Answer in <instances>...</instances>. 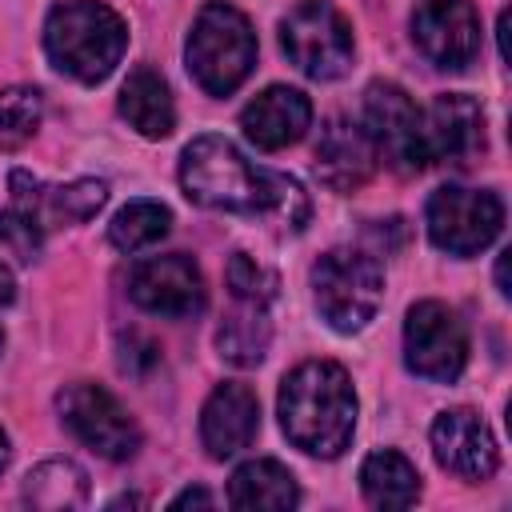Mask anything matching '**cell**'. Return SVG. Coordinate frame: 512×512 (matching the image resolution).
Wrapping results in <instances>:
<instances>
[{"label": "cell", "mask_w": 512, "mask_h": 512, "mask_svg": "<svg viewBox=\"0 0 512 512\" xmlns=\"http://www.w3.org/2000/svg\"><path fill=\"white\" fill-rule=\"evenodd\" d=\"M180 188L192 204L200 208H216V212H236V216H260L272 220L288 232H300L312 204L308 192L284 176V172H268L256 168L252 160H244V152L224 140V136H196L184 156H180Z\"/></svg>", "instance_id": "obj_1"}, {"label": "cell", "mask_w": 512, "mask_h": 512, "mask_svg": "<svg viewBox=\"0 0 512 512\" xmlns=\"http://www.w3.org/2000/svg\"><path fill=\"white\" fill-rule=\"evenodd\" d=\"M284 436L308 456H340L356 428V392L340 364L304 360L292 368L276 396Z\"/></svg>", "instance_id": "obj_2"}, {"label": "cell", "mask_w": 512, "mask_h": 512, "mask_svg": "<svg viewBox=\"0 0 512 512\" xmlns=\"http://www.w3.org/2000/svg\"><path fill=\"white\" fill-rule=\"evenodd\" d=\"M124 48H128V28L100 0H64L44 20L48 60L80 84H100L104 76H112Z\"/></svg>", "instance_id": "obj_3"}, {"label": "cell", "mask_w": 512, "mask_h": 512, "mask_svg": "<svg viewBox=\"0 0 512 512\" xmlns=\"http://www.w3.org/2000/svg\"><path fill=\"white\" fill-rule=\"evenodd\" d=\"M184 60H188L192 80L208 96L236 92L256 64V32H252L248 16L224 0L204 4L188 32Z\"/></svg>", "instance_id": "obj_4"}, {"label": "cell", "mask_w": 512, "mask_h": 512, "mask_svg": "<svg viewBox=\"0 0 512 512\" xmlns=\"http://www.w3.org/2000/svg\"><path fill=\"white\" fill-rule=\"evenodd\" d=\"M312 296L336 332H360L384 300V272L368 252L332 248L312 264Z\"/></svg>", "instance_id": "obj_5"}, {"label": "cell", "mask_w": 512, "mask_h": 512, "mask_svg": "<svg viewBox=\"0 0 512 512\" xmlns=\"http://www.w3.org/2000/svg\"><path fill=\"white\" fill-rule=\"evenodd\" d=\"M424 224H428V236H432V244L440 252H448V256H476V252H484L500 236L504 204L488 188L444 184V188H436L428 196Z\"/></svg>", "instance_id": "obj_6"}, {"label": "cell", "mask_w": 512, "mask_h": 512, "mask_svg": "<svg viewBox=\"0 0 512 512\" xmlns=\"http://www.w3.org/2000/svg\"><path fill=\"white\" fill-rule=\"evenodd\" d=\"M280 44L312 80H336L352 64V28L328 0H300L280 20Z\"/></svg>", "instance_id": "obj_7"}, {"label": "cell", "mask_w": 512, "mask_h": 512, "mask_svg": "<svg viewBox=\"0 0 512 512\" xmlns=\"http://www.w3.org/2000/svg\"><path fill=\"white\" fill-rule=\"evenodd\" d=\"M56 412L64 420V428L84 444L92 448L96 456L104 460H128L136 456L140 448V428L136 420L120 408V400L100 388V384H88V380H76V384H64L60 396H56Z\"/></svg>", "instance_id": "obj_8"}, {"label": "cell", "mask_w": 512, "mask_h": 512, "mask_svg": "<svg viewBox=\"0 0 512 512\" xmlns=\"http://www.w3.org/2000/svg\"><path fill=\"white\" fill-rule=\"evenodd\" d=\"M404 364L432 384H452L468 364V332L464 320L440 304L420 300L408 308L404 320Z\"/></svg>", "instance_id": "obj_9"}, {"label": "cell", "mask_w": 512, "mask_h": 512, "mask_svg": "<svg viewBox=\"0 0 512 512\" xmlns=\"http://www.w3.org/2000/svg\"><path fill=\"white\" fill-rule=\"evenodd\" d=\"M364 132L376 144V156L388 160L396 172L428 168L424 156V112L412 96L392 80H372L364 92Z\"/></svg>", "instance_id": "obj_10"}, {"label": "cell", "mask_w": 512, "mask_h": 512, "mask_svg": "<svg viewBox=\"0 0 512 512\" xmlns=\"http://www.w3.org/2000/svg\"><path fill=\"white\" fill-rule=\"evenodd\" d=\"M128 296L144 312H156V316H168V320L200 316L204 304H208L204 276H200L196 260L184 256V252L140 260L132 268V276H128Z\"/></svg>", "instance_id": "obj_11"}, {"label": "cell", "mask_w": 512, "mask_h": 512, "mask_svg": "<svg viewBox=\"0 0 512 512\" xmlns=\"http://www.w3.org/2000/svg\"><path fill=\"white\" fill-rule=\"evenodd\" d=\"M412 40L428 64L460 72L480 52V16L472 0H416Z\"/></svg>", "instance_id": "obj_12"}, {"label": "cell", "mask_w": 512, "mask_h": 512, "mask_svg": "<svg viewBox=\"0 0 512 512\" xmlns=\"http://www.w3.org/2000/svg\"><path fill=\"white\" fill-rule=\"evenodd\" d=\"M8 188H12V204L32 216L44 232L52 228H64V224H80L88 216H96L108 200V188L104 180H72V184H44L36 176H28L24 168H16L8 176Z\"/></svg>", "instance_id": "obj_13"}, {"label": "cell", "mask_w": 512, "mask_h": 512, "mask_svg": "<svg viewBox=\"0 0 512 512\" xmlns=\"http://www.w3.org/2000/svg\"><path fill=\"white\" fill-rule=\"evenodd\" d=\"M432 452L460 480H488L500 464L496 440L472 408H448L432 420Z\"/></svg>", "instance_id": "obj_14"}, {"label": "cell", "mask_w": 512, "mask_h": 512, "mask_svg": "<svg viewBox=\"0 0 512 512\" xmlns=\"http://www.w3.org/2000/svg\"><path fill=\"white\" fill-rule=\"evenodd\" d=\"M484 148V112L464 92H440L424 112L428 164H468Z\"/></svg>", "instance_id": "obj_15"}, {"label": "cell", "mask_w": 512, "mask_h": 512, "mask_svg": "<svg viewBox=\"0 0 512 512\" xmlns=\"http://www.w3.org/2000/svg\"><path fill=\"white\" fill-rule=\"evenodd\" d=\"M260 432V400L248 384L224 380L212 388V396L200 408V444L208 448L212 460H228L240 448L252 444Z\"/></svg>", "instance_id": "obj_16"}, {"label": "cell", "mask_w": 512, "mask_h": 512, "mask_svg": "<svg viewBox=\"0 0 512 512\" xmlns=\"http://www.w3.org/2000/svg\"><path fill=\"white\" fill-rule=\"evenodd\" d=\"M380 156H376V144L372 136L352 124L348 116H332L324 128H320V140H316V176L332 188V192H356L372 180Z\"/></svg>", "instance_id": "obj_17"}, {"label": "cell", "mask_w": 512, "mask_h": 512, "mask_svg": "<svg viewBox=\"0 0 512 512\" xmlns=\"http://www.w3.org/2000/svg\"><path fill=\"white\" fill-rule=\"evenodd\" d=\"M312 124V100L300 92V88H288V84H272L264 88L252 104H244L240 112V128L244 136L264 148V152H276V148H288L296 144Z\"/></svg>", "instance_id": "obj_18"}, {"label": "cell", "mask_w": 512, "mask_h": 512, "mask_svg": "<svg viewBox=\"0 0 512 512\" xmlns=\"http://www.w3.org/2000/svg\"><path fill=\"white\" fill-rule=\"evenodd\" d=\"M120 116L148 140H164L176 128V104L156 68L140 64L128 72V80L120 88Z\"/></svg>", "instance_id": "obj_19"}, {"label": "cell", "mask_w": 512, "mask_h": 512, "mask_svg": "<svg viewBox=\"0 0 512 512\" xmlns=\"http://www.w3.org/2000/svg\"><path fill=\"white\" fill-rule=\"evenodd\" d=\"M228 504L232 508H296L300 488L296 476L280 460H248L228 480Z\"/></svg>", "instance_id": "obj_20"}, {"label": "cell", "mask_w": 512, "mask_h": 512, "mask_svg": "<svg viewBox=\"0 0 512 512\" xmlns=\"http://www.w3.org/2000/svg\"><path fill=\"white\" fill-rule=\"evenodd\" d=\"M360 488L376 508H412L420 496V472L408 456L384 448L360 464Z\"/></svg>", "instance_id": "obj_21"}, {"label": "cell", "mask_w": 512, "mask_h": 512, "mask_svg": "<svg viewBox=\"0 0 512 512\" xmlns=\"http://www.w3.org/2000/svg\"><path fill=\"white\" fill-rule=\"evenodd\" d=\"M24 504L44 508V512H64L80 508L88 500V476L72 460H44L24 476Z\"/></svg>", "instance_id": "obj_22"}, {"label": "cell", "mask_w": 512, "mask_h": 512, "mask_svg": "<svg viewBox=\"0 0 512 512\" xmlns=\"http://www.w3.org/2000/svg\"><path fill=\"white\" fill-rule=\"evenodd\" d=\"M240 308L232 316H224V324L216 328V348L228 364L236 368H252L264 360L268 352V340H272V324L264 316V304H244L236 300Z\"/></svg>", "instance_id": "obj_23"}, {"label": "cell", "mask_w": 512, "mask_h": 512, "mask_svg": "<svg viewBox=\"0 0 512 512\" xmlns=\"http://www.w3.org/2000/svg\"><path fill=\"white\" fill-rule=\"evenodd\" d=\"M168 224H172V212L160 200H132L112 216L108 240L120 252H140V248L156 244L160 236H168Z\"/></svg>", "instance_id": "obj_24"}, {"label": "cell", "mask_w": 512, "mask_h": 512, "mask_svg": "<svg viewBox=\"0 0 512 512\" xmlns=\"http://www.w3.org/2000/svg\"><path fill=\"white\" fill-rule=\"evenodd\" d=\"M40 116H44V100L36 88H28V84L4 88L0 92V152L28 144L32 132L40 128Z\"/></svg>", "instance_id": "obj_25"}, {"label": "cell", "mask_w": 512, "mask_h": 512, "mask_svg": "<svg viewBox=\"0 0 512 512\" xmlns=\"http://www.w3.org/2000/svg\"><path fill=\"white\" fill-rule=\"evenodd\" d=\"M228 288H232L236 300H244V304H264V308H268V304L276 300L280 280H276L272 268L256 264L248 252H232V260H228Z\"/></svg>", "instance_id": "obj_26"}, {"label": "cell", "mask_w": 512, "mask_h": 512, "mask_svg": "<svg viewBox=\"0 0 512 512\" xmlns=\"http://www.w3.org/2000/svg\"><path fill=\"white\" fill-rule=\"evenodd\" d=\"M0 244H4V252H8V256H16L20 264H32V260L40 256L44 228L12 204V208H4V212H0Z\"/></svg>", "instance_id": "obj_27"}, {"label": "cell", "mask_w": 512, "mask_h": 512, "mask_svg": "<svg viewBox=\"0 0 512 512\" xmlns=\"http://www.w3.org/2000/svg\"><path fill=\"white\" fill-rule=\"evenodd\" d=\"M212 508L216 500H212V492H204V488H188V492H180L176 500H172V508Z\"/></svg>", "instance_id": "obj_28"}, {"label": "cell", "mask_w": 512, "mask_h": 512, "mask_svg": "<svg viewBox=\"0 0 512 512\" xmlns=\"http://www.w3.org/2000/svg\"><path fill=\"white\" fill-rule=\"evenodd\" d=\"M12 296H16V280H12V272L0 264V304H12Z\"/></svg>", "instance_id": "obj_29"}, {"label": "cell", "mask_w": 512, "mask_h": 512, "mask_svg": "<svg viewBox=\"0 0 512 512\" xmlns=\"http://www.w3.org/2000/svg\"><path fill=\"white\" fill-rule=\"evenodd\" d=\"M496 288H500V296H508V252H500V260H496Z\"/></svg>", "instance_id": "obj_30"}, {"label": "cell", "mask_w": 512, "mask_h": 512, "mask_svg": "<svg viewBox=\"0 0 512 512\" xmlns=\"http://www.w3.org/2000/svg\"><path fill=\"white\" fill-rule=\"evenodd\" d=\"M8 456H12V448H8V432L0 428V472H4V464H8Z\"/></svg>", "instance_id": "obj_31"}, {"label": "cell", "mask_w": 512, "mask_h": 512, "mask_svg": "<svg viewBox=\"0 0 512 512\" xmlns=\"http://www.w3.org/2000/svg\"><path fill=\"white\" fill-rule=\"evenodd\" d=\"M0 344H4V336H0Z\"/></svg>", "instance_id": "obj_32"}]
</instances>
